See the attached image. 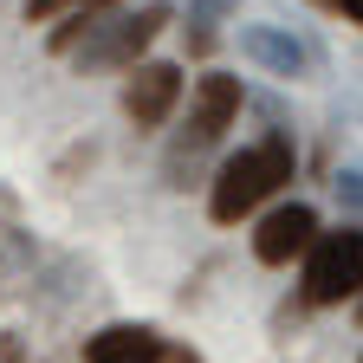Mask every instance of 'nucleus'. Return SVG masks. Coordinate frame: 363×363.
Listing matches in <instances>:
<instances>
[{
    "label": "nucleus",
    "mask_w": 363,
    "mask_h": 363,
    "mask_svg": "<svg viewBox=\"0 0 363 363\" xmlns=\"http://www.w3.org/2000/svg\"><path fill=\"white\" fill-rule=\"evenodd\" d=\"M72 7H111V0H26V20H52V13H72Z\"/></svg>",
    "instance_id": "1a4fd4ad"
},
{
    "label": "nucleus",
    "mask_w": 363,
    "mask_h": 363,
    "mask_svg": "<svg viewBox=\"0 0 363 363\" xmlns=\"http://www.w3.org/2000/svg\"><path fill=\"white\" fill-rule=\"evenodd\" d=\"M363 292V227H337L305 247V298L311 305H344Z\"/></svg>",
    "instance_id": "f03ea898"
},
{
    "label": "nucleus",
    "mask_w": 363,
    "mask_h": 363,
    "mask_svg": "<svg viewBox=\"0 0 363 363\" xmlns=\"http://www.w3.org/2000/svg\"><path fill=\"white\" fill-rule=\"evenodd\" d=\"M175 104H182V72H175V65H162V59L130 65V84H123V117H130L136 130L169 123V111H175Z\"/></svg>",
    "instance_id": "39448f33"
},
{
    "label": "nucleus",
    "mask_w": 363,
    "mask_h": 363,
    "mask_svg": "<svg viewBox=\"0 0 363 363\" xmlns=\"http://www.w3.org/2000/svg\"><path fill=\"white\" fill-rule=\"evenodd\" d=\"M169 337L150 325H104L98 337H84V363H162Z\"/></svg>",
    "instance_id": "0eeeda50"
},
{
    "label": "nucleus",
    "mask_w": 363,
    "mask_h": 363,
    "mask_svg": "<svg viewBox=\"0 0 363 363\" xmlns=\"http://www.w3.org/2000/svg\"><path fill=\"white\" fill-rule=\"evenodd\" d=\"M292 169H298V156H292L286 136H266V143H253V150H240V156H227L220 175H214V189H208V214H214L220 227L247 220L259 201H272V195L292 182Z\"/></svg>",
    "instance_id": "f257e3e1"
},
{
    "label": "nucleus",
    "mask_w": 363,
    "mask_h": 363,
    "mask_svg": "<svg viewBox=\"0 0 363 363\" xmlns=\"http://www.w3.org/2000/svg\"><path fill=\"white\" fill-rule=\"evenodd\" d=\"M311 240H318V214H311L305 201H286V208H272V214L259 220L253 253H259L266 266H292V259H298Z\"/></svg>",
    "instance_id": "423d86ee"
},
{
    "label": "nucleus",
    "mask_w": 363,
    "mask_h": 363,
    "mask_svg": "<svg viewBox=\"0 0 363 363\" xmlns=\"http://www.w3.org/2000/svg\"><path fill=\"white\" fill-rule=\"evenodd\" d=\"M318 7H331V13H344V20L363 26V0H318Z\"/></svg>",
    "instance_id": "9d476101"
},
{
    "label": "nucleus",
    "mask_w": 363,
    "mask_h": 363,
    "mask_svg": "<svg viewBox=\"0 0 363 363\" xmlns=\"http://www.w3.org/2000/svg\"><path fill=\"white\" fill-rule=\"evenodd\" d=\"M234 117H240V78L208 72V78L195 84V98H189V123H182L175 150H169V175H175L182 162H195L201 150H214L220 136H227V123H234Z\"/></svg>",
    "instance_id": "7ed1b4c3"
},
{
    "label": "nucleus",
    "mask_w": 363,
    "mask_h": 363,
    "mask_svg": "<svg viewBox=\"0 0 363 363\" xmlns=\"http://www.w3.org/2000/svg\"><path fill=\"white\" fill-rule=\"evenodd\" d=\"M169 26V7H143V13H130V20H91V33L72 45V59L78 65H136V52Z\"/></svg>",
    "instance_id": "20e7f679"
},
{
    "label": "nucleus",
    "mask_w": 363,
    "mask_h": 363,
    "mask_svg": "<svg viewBox=\"0 0 363 363\" xmlns=\"http://www.w3.org/2000/svg\"><path fill=\"white\" fill-rule=\"evenodd\" d=\"M240 45H247V59H259V65H272V72H305V52H298V45L292 39H279V33H266V26H247L240 33Z\"/></svg>",
    "instance_id": "6e6552de"
},
{
    "label": "nucleus",
    "mask_w": 363,
    "mask_h": 363,
    "mask_svg": "<svg viewBox=\"0 0 363 363\" xmlns=\"http://www.w3.org/2000/svg\"><path fill=\"white\" fill-rule=\"evenodd\" d=\"M162 363H201V357H195V350H169Z\"/></svg>",
    "instance_id": "f8f14e48"
},
{
    "label": "nucleus",
    "mask_w": 363,
    "mask_h": 363,
    "mask_svg": "<svg viewBox=\"0 0 363 363\" xmlns=\"http://www.w3.org/2000/svg\"><path fill=\"white\" fill-rule=\"evenodd\" d=\"M0 363H20V344L13 337H0Z\"/></svg>",
    "instance_id": "9b49d317"
}]
</instances>
